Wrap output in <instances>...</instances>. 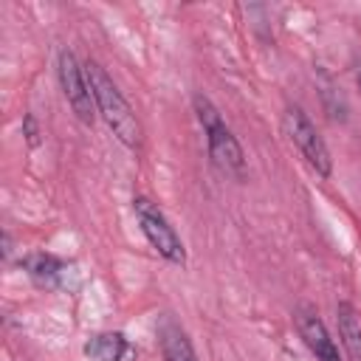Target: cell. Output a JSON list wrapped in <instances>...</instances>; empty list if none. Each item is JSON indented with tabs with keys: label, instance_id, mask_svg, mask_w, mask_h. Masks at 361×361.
<instances>
[{
	"label": "cell",
	"instance_id": "cell-11",
	"mask_svg": "<svg viewBox=\"0 0 361 361\" xmlns=\"http://www.w3.org/2000/svg\"><path fill=\"white\" fill-rule=\"evenodd\" d=\"M23 135H25V141H28L31 147L39 144V127H37V118H34L31 113L23 118Z\"/></svg>",
	"mask_w": 361,
	"mask_h": 361
},
{
	"label": "cell",
	"instance_id": "cell-5",
	"mask_svg": "<svg viewBox=\"0 0 361 361\" xmlns=\"http://www.w3.org/2000/svg\"><path fill=\"white\" fill-rule=\"evenodd\" d=\"M56 76H59L62 96L71 104L73 116L82 124L90 127L93 118H96V102H93L90 85H87V73H85V68L79 65V59H76V54L71 48H62L56 54Z\"/></svg>",
	"mask_w": 361,
	"mask_h": 361
},
{
	"label": "cell",
	"instance_id": "cell-2",
	"mask_svg": "<svg viewBox=\"0 0 361 361\" xmlns=\"http://www.w3.org/2000/svg\"><path fill=\"white\" fill-rule=\"evenodd\" d=\"M192 104H195V116H197V121L203 127L212 164L223 175H231L237 180L245 178V152H243L237 135L231 133V127L223 121V116L214 107V102L206 93H195L192 96Z\"/></svg>",
	"mask_w": 361,
	"mask_h": 361
},
{
	"label": "cell",
	"instance_id": "cell-13",
	"mask_svg": "<svg viewBox=\"0 0 361 361\" xmlns=\"http://www.w3.org/2000/svg\"><path fill=\"white\" fill-rule=\"evenodd\" d=\"M355 82H358V90H361V56L355 59Z\"/></svg>",
	"mask_w": 361,
	"mask_h": 361
},
{
	"label": "cell",
	"instance_id": "cell-6",
	"mask_svg": "<svg viewBox=\"0 0 361 361\" xmlns=\"http://www.w3.org/2000/svg\"><path fill=\"white\" fill-rule=\"evenodd\" d=\"M23 271L28 274V279L42 288V290H73L79 285V271L73 262L62 259V257H54V254H45V251H34V254H25L20 259Z\"/></svg>",
	"mask_w": 361,
	"mask_h": 361
},
{
	"label": "cell",
	"instance_id": "cell-8",
	"mask_svg": "<svg viewBox=\"0 0 361 361\" xmlns=\"http://www.w3.org/2000/svg\"><path fill=\"white\" fill-rule=\"evenodd\" d=\"M158 344H161V355L164 361H197V353L192 347V338L186 336V330L175 322L172 313H164L158 319Z\"/></svg>",
	"mask_w": 361,
	"mask_h": 361
},
{
	"label": "cell",
	"instance_id": "cell-7",
	"mask_svg": "<svg viewBox=\"0 0 361 361\" xmlns=\"http://www.w3.org/2000/svg\"><path fill=\"white\" fill-rule=\"evenodd\" d=\"M293 324L299 330V338L305 341V347L313 353L316 361H341L338 347L330 338V330L324 327V322H322V316L313 305L293 307Z\"/></svg>",
	"mask_w": 361,
	"mask_h": 361
},
{
	"label": "cell",
	"instance_id": "cell-12",
	"mask_svg": "<svg viewBox=\"0 0 361 361\" xmlns=\"http://www.w3.org/2000/svg\"><path fill=\"white\" fill-rule=\"evenodd\" d=\"M3 257H6V259L11 257V237H8V234H3Z\"/></svg>",
	"mask_w": 361,
	"mask_h": 361
},
{
	"label": "cell",
	"instance_id": "cell-4",
	"mask_svg": "<svg viewBox=\"0 0 361 361\" xmlns=\"http://www.w3.org/2000/svg\"><path fill=\"white\" fill-rule=\"evenodd\" d=\"M282 124H285L288 138H290L293 147L302 152V158L316 169V175L330 178V172H333L330 149H327L324 138L319 135L316 124L307 118V113H305L299 104H288L285 113H282Z\"/></svg>",
	"mask_w": 361,
	"mask_h": 361
},
{
	"label": "cell",
	"instance_id": "cell-3",
	"mask_svg": "<svg viewBox=\"0 0 361 361\" xmlns=\"http://www.w3.org/2000/svg\"><path fill=\"white\" fill-rule=\"evenodd\" d=\"M133 214H135V223H138L141 234L147 237V243L155 248L158 257H164V259L172 262V265H183V262H186L183 240H180V234L175 231V226L169 223V217L158 209V203H152L149 197L138 195V197L133 200Z\"/></svg>",
	"mask_w": 361,
	"mask_h": 361
},
{
	"label": "cell",
	"instance_id": "cell-1",
	"mask_svg": "<svg viewBox=\"0 0 361 361\" xmlns=\"http://www.w3.org/2000/svg\"><path fill=\"white\" fill-rule=\"evenodd\" d=\"M85 73H87V85H90V93H93V102H96V113L104 118L107 130L130 149H138L141 147V121L138 116L133 113L130 102L121 96L118 85L110 79V73L96 62V59H87L85 62Z\"/></svg>",
	"mask_w": 361,
	"mask_h": 361
},
{
	"label": "cell",
	"instance_id": "cell-9",
	"mask_svg": "<svg viewBox=\"0 0 361 361\" xmlns=\"http://www.w3.org/2000/svg\"><path fill=\"white\" fill-rule=\"evenodd\" d=\"M82 353L90 361H135V347L124 333H96L85 341Z\"/></svg>",
	"mask_w": 361,
	"mask_h": 361
},
{
	"label": "cell",
	"instance_id": "cell-10",
	"mask_svg": "<svg viewBox=\"0 0 361 361\" xmlns=\"http://www.w3.org/2000/svg\"><path fill=\"white\" fill-rule=\"evenodd\" d=\"M336 322H338V336L341 347L347 353V361H361V319L358 310L350 302L336 305Z\"/></svg>",
	"mask_w": 361,
	"mask_h": 361
}]
</instances>
